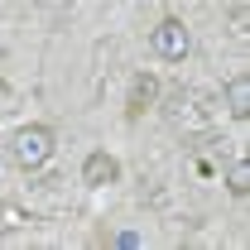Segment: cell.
Returning a JSON list of instances; mask_svg holds the SVG:
<instances>
[{"mask_svg":"<svg viewBox=\"0 0 250 250\" xmlns=\"http://www.w3.org/2000/svg\"><path fill=\"white\" fill-rule=\"evenodd\" d=\"M149 48H154V58L164 62H183L192 53V29H188L178 15H164L154 29H149Z\"/></svg>","mask_w":250,"mask_h":250,"instance_id":"2","label":"cell"},{"mask_svg":"<svg viewBox=\"0 0 250 250\" xmlns=\"http://www.w3.org/2000/svg\"><path fill=\"white\" fill-rule=\"evenodd\" d=\"M226 111H231L236 121H250V77L246 72H236V77L226 82Z\"/></svg>","mask_w":250,"mask_h":250,"instance_id":"5","label":"cell"},{"mask_svg":"<svg viewBox=\"0 0 250 250\" xmlns=\"http://www.w3.org/2000/svg\"><path fill=\"white\" fill-rule=\"evenodd\" d=\"M226 192H231V197H250V164L246 159H236V164L226 168Z\"/></svg>","mask_w":250,"mask_h":250,"instance_id":"6","label":"cell"},{"mask_svg":"<svg viewBox=\"0 0 250 250\" xmlns=\"http://www.w3.org/2000/svg\"><path fill=\"white\" fill-rule=\"evenodd\" d=\"M96 241H101V246H125V250H135V246H145V241H140V236H135V231H101V236H96Z\"/></svg>","mask_w":250,"mask_h":250,"instance_id":"7","label":"cell"},{"mask_svg":"<svg viewBox=\"0 0 250 250\" xmlns=\"http://www.w3.org/2000/svg\"><path fill=\"white\" fill-rule=\"evenodd\" d=\"M231 24H236V29H231V34H236V39H246V24H250V20H246V5H241V10H236V15H231Z\"/></svg>","mask_w":250,"mask_h":250,"instance_id":"8","label":"cell"},{"mask_svg":"<svg viewBox=\"0 0 250 250\" xmlns=\"http://www.w3.org/2000/svg\"><path fill=\"white\" fill-rule=\"evenodd\" d=\"M159 106V77L154 72H135V82H130V92H125V121H140L145 111H154Z\"/></svg>","mask_w":250,"mask_h":250,"instance_id":"3","label":"cell"},{"mask_svg":"<svg viewBox=\"0 0 250 250\" xmlns=\"http://www.w3.org/2000/svg\"><path fill=\"white\" fill-rule=\"evenodd\" d=\"M82 183H87V188H111V183H121V159L111 154V149H92V154L82 159Z\"/></svg>","mask_w":250,"mask_h":250,"instance_id":"4","label":"cell"},{"mask_svg":"<svg viewBox=\"0 0 250 250\" xmlns=\"http://www.w3.org/2000/svg\"><path fill=\"white\" fill-rule=\"evenodd\" d=\"M58 149V130L48 121H29L20 125L15 135H10V159H15V168H24V173H39L48 159Z\"/></svg>","mask_w":250,"mask_h":250,"instance_id":"1","label":"cell"}]
</instances>
